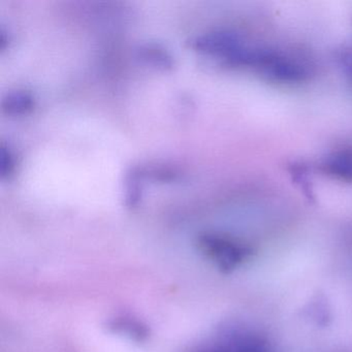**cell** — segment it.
Listing matches in <instances>:
<instances>
[{
    "instance_id": "5b68a950",
    "label": "cell",
    "mask_w": 352,
    "mask_h": 352,
    "mask_svg": "<svg viewBox=\"0 0 352 352\" xmlns=\"http://www.w3.org/2000/svg\"><path fill=\"white\" fill-rule=\"evenodd\" d=\"M14 168V158L11 151L6 146L0 147V174L3 177L9 176Z\"/></svg>"
},
{
    "instance_id": "6da1fadb",
    "label": "cell",
    "mask_w": 352,
    "mask_h": 352,
    "mask_svg": "<svg viewBox=\"0 0 352 352\" xmlns=\"http://www.w3.org/2000/svg\"><path fill=\"white\" fill-rule=\"evenodd\" d=\"M199 244L208 258L226 272L240 267L252 254V250L248 245L221 234H203L199 238Z\"/></svg>"
},
{
    "instance_id": "277c9868",
    "label": "cell",
    "mask_w": 352,
    "mask_h": 352,
    "mask_svg": "<svg viewBox=\"0 0 352 352\" xmlns=\"http://www.w3.org/2000/svg\"><path fill=\"white\" fill-rule=\"evenodd\" d=\"M139 52L140 56L151 65L162 67L164 69L172 67V57L166 53V51H164V49L160 48L155 45H147V46L142 47Z\"/></svg>"
},
{
    "instance_id": "ba28073f",
    "label": "cell",
    "mask_w": 352,
    "mask_h": 352,
    "mask_svg": "<svg viewBox=\"0 0 352 352\" xmlns=\"http://www.w3.org/2000/svg\"><path fill=\"white\" fill-rule=\"evenodd\" d=\"M203 352H228V350L224 349V348H212V349L207 350V351Z\"/></svg>"
},
{
    "instance_id": "7a4b0ae2",
    "label": "cell",
    "mask_w": 352,
    "mask_h": 352,
    "mask_svg": "<svg viewBox=\"0 0 352 352\" xmlns=\"http://www.w3.org/2000/svg\"><path fill=\"white\" fill-rule=\"evenodd\" d=\"M321 170L338 180L352 181V148L331 152L323 160Z\"/></svg>"
},
{
    "instance_id": "52a82bcc",
    "label": "cell",
    "mask_w": 352,
    "mask_h": 352,
    "mask_svg": "<svg viewBox=\"0 0 352 352\" xmlns=\"http://www.w3.org/2000/svg\"><path fill=\"white\" fill-rule=\"evenodd\" d=\"M238 352H267L265 343L259 340H251L247 343L243 344L238 349Z\"/></svg>"
},
{
    "instance_id": "3957f363",
    "label": "cell",
    "mask_w": 352,
    "mask_h": 352,
    "mask_svg": "<svg viewBox=\"0 0 352 352\" xmlns=\"http://www.w3.org/2000/svg\"><path fill=\"white\" fill-rule=\"evenodd\" d=\"M34 100L28 92L13 91L3 100V108L9 114L19 115L30 112L34 108Z\"/></svg>"
},
{
    "instance_id": "8992f818",
    "label": "cell",
    "mask_w": 352,
    "mask_h": 352,
    "mask_svg": "<svg viewBox=\"0 0 352 352\" xmlns=\"http://www.w3.org/2000/svg\"><path fill=\"white\" fill-rule=\"evenodd\" d=\"M338 60H339L344 73L352 83V45L340 51Z\"/></svg>"
}]
</instances>
